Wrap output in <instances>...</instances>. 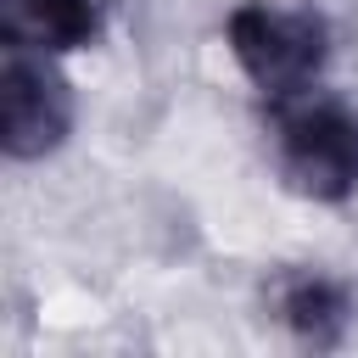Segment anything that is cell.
I'll use <instances>...</instances> for the list:
<instances>
[{"label": "cell", "mask_w": 358, "mask_h": 358, "mask_svg": "<svg viewBox=\"0 0 358 358\" xmlns=\"http://www.w3.org/2000/svg\"><path fill=\"white\" fill-rule=\"evenodd\" d=\"M257 123L268 162L291 196L324 207L358 196V106L341 90L313 84L280 101H257Z\"/></svg>", "instance_id": "cell-1"}, {"label": "cell", "mask_w": 358, "mask_h": 358, "mask_svg": "<svg viewBox=\"0 0 358 358\" xmlns=\"http://www.w3.org/2000/svg\"><path fill=\"white\" fill-rule=\"evenodd\" d=\"M112 6L117 0H0V45L73 56L106 34Z\"/></svg>", "instance_id": "cell-4"}, {"label": "cell", "mask_w": 358, "mask_h": 358, "mask_svg": "<svg viewBox=\"0 0 358 358\" xmlns=\"http://www.w3.org/2000/svg\"><path fill=\"white\" fill-rule=\"evenodd\" d=\"M62 56L0 45V151L11 162H39L73 134V84Z\"/></svg>", "instance_id": "cell-3"}, {"label": "cell", "mask_w": 358, "mask_h": 358, "mask_svg": "<svg viewBox=\"0 0 358 358\" xmlns=\"http://www.w3.org/2000/svg\"><path fill=\"white\" fill-rule=\"evenodd\" d=\"M268 296H274V319L302 347L330 352L352 330V291L336 274H324V268H285V274H274Z\"/></svg>", "instance_id": "cell-5"}, {"label": "cell", "mask_w": 358, "mask_h": 358, "mask_svg": "<svg viewBox=\"0 0 358 358\" xmlns=\"http://www.w3.org/2000/svg\"><path fill=\"white\" fill-rule=\"evenodd\" d=\"M224 45L257 101H280L324 84L336 56L330 17L313 6H280V0H241L224 17Z\"/></svg>", "instance_id": "cell-2"}]
</instances>
